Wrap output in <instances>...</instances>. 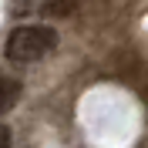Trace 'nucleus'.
Returning a JSON list of instances; mask_svg holds the SVG:
<instances>
[{"label": "nucleus", "instance_id": "f257e3e1", "mask_svg": "<svg viewBox=\"0 0 148 148\" xmlns=\"http://www.w3.org/2000/svg\"><path fill=\"white\" fill-rule=\"evenodd\" d=\"M57 47V34L54 27H44V24H24V27L10 30L7 44H3V54L14 64H34L40 57H47Z\"/></svg>", "mask_w": 148, "mask_h": 148}, {"label": "nucleus", "instance_id": "f03ea898", "mask_svg": "<svg viewBox=\"0 0 148 148\" xmlns=\"http://www.w3.org/2000/svg\"><path fill=\"white\" fill-rule=\"evenodd\" d=\"M17 98H20V81L3 77V74H0V114L14 108V104H17Z\"/></svg>", "mask_w": 148, "mask_h": 148}]
</instances>
